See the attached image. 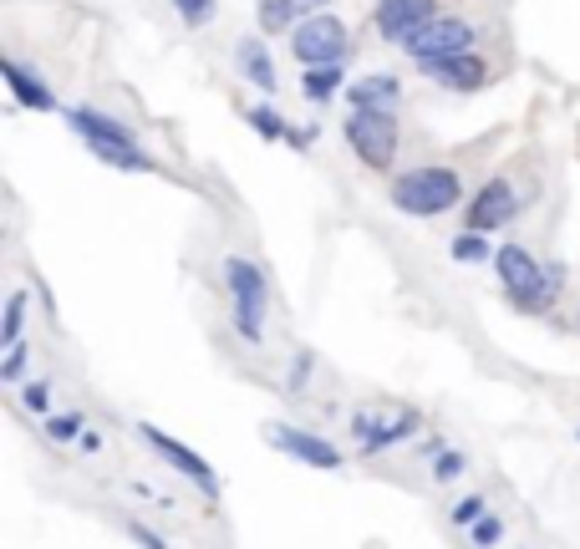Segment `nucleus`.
Instances as JSON below:
<instances>
[{"instance_id": "nucleus-1", "label": "nucleus", "mask_w": 580, "mask_h": 549, "mask_svg": "<svg viewBox=\"0 0 580 549\" xmlns=\"http://www.w3.org/2000/svg\"><path fill=\"white\" fill-rule=\"evenodd\" d=\"M494 270H499V285L509 290V300L530 315L555 311L560 300V285H566V265H540L524 244H505L494 250Z\"/></svg>"}, {"instance_id": "nucleus-2", "label": "nucleus", "mask_w": 580, "mask_h": 549, "mask_svg": "<svg viewBox=\"0 0 580 549\" xmlns=\"http://www.w3.org/2000/svg\"><path fill=\"white\" fill-rule=\"evenodd\" d=\"M387 199H392V208L407 214V219H433V214H448V208L463 199V174L453 164L407 168V174L392 179Z\"/></svg>"}, {"instance_id": "nucleus-3", "label": "nucleus", "mask_w": 580, "mask_h": 549, "mask_svg": "<svg viewBox=\"0 0 580 549\" xmlns=\"http://www.w3.org/2000/svg\"><path fill=\"white\" fill-rule=\"evenodd\" d=\"M72 128L107 168H122V174H153V168H158L149 153L138 148L133 128L118 118H107V112H97V107H72Z\"/></svg>"}, {"instance_id": "nucleus-4", "label": "nucleus", "mask_w": 580, "mask_h": 549, "mask_svg": "<svg viewBox=\"0 0 580 549\" xmlns=\"http://www.w3.org/2000/svg\"><path fill=\"white\" fill-rule=\"evenodd\" d=\"M224 285H229V306H235L239 342L260 346V342H265V311H270L265 270L255 265V260H245V254H229V260H224Z\"/></svg>"}, {"instance_id": "nucleus-5", "label": "nucleus", "mask_w": 580, "mask_h": 549, "mask_svg": "<svg viewBox=\"0 0 580 549\" xmlns=\"http://www.w3.org/2000/svg\"><path fill=\"white\" fill-rule=\"evenodd\" d=\"M346 143H352V153H357L372 174H392L398 148H402L398 112H382V107H352V118H346Z\"/></svg>"}, {"instance_id": "nucleus-6", "label": "nucleus", "mask_w": 580, "mask_h": 549, "mask_svg": "<svg viewBox=\"0 0 580 549\" xmlns=\"http://www.w3.org/2000/svg\"><path fill=\"white\" fill-rule=\"evenodd\" d=\"M474 41H478V26L469 15L438 11L433 21H423V26L402 41V51L423 67V61H443V57H459V51H474Z\"/></svg>"}, {"instance_id": "nucleus-7", "label": "nucleus", "mask_w": 580, "mask_h": 549, "mask_svg": "<svg viewBox=\"0 0 580 549\" xmlns=\"http://www.w3.org/2000/svg\"><path fill=\"white\" fill-rule=\"evenodd\" d=\"M346 51H352L346 21L331 11H311L291 31V57H296L300 67H336V61H346Z\"/></svg>"}, {"instance_id": "nucleus-8", "label": "nucleus", "mask_w": 580, "mask_h": 549, "mask_svg": "<svg viewBox=\"0 0 580 549\" xmlns=\"http://www.w3.org/2000/svg\"><path fill=\"white\" fill-rule=\"evenodd\" d=\"M138 438H143V443H149L153 453H158V458L174 468V474L189 478L193 489H204V499H220V478H214V468H209V463L199 458L193 447H184L174 432H164L158 422H138Z\"/></svg>"}, {"instance_id": "nucleus-9", "label": "nucleus", "mask_w": 580, "mask_h": 549, "mask_svg": "<svg viewBox=\"0 0 580 549\" xmlns=\"http://www.w3.org/2000/svg\"><path fill=\"white\" fill-rule=\"evenodd\" d=\"M520 189H514V179L509 174H494L484 189H478V199L469 204V214H463V229H478V235H494V229H505L514 214H520Z\"/></svg>"}, {"instance_id": "nucleus-10", "label": "nucleus", "mask_w": 580, "mask_h": 549, "mask_svg": "<svg viewBox=\"0 0 580 549\" xmlns=\"http://www.w3.org/2000/svg\"><path fill=\"white\" fill-rule=\"evenodd\" d=\"M423 428V417L407 407V413H367L362 407L357 417H352V432H357V453L362 458H377V453H387L392 443H402V438H413V432Z\"/></svg>"}, {"instance_id": "nucleus-11", "label": "nucleus", "mask_w": 580, "mask_h": 549, "mask_svg": "<svg viewBox=\"0 0 580 549\" xmlns=\"http://www.w3.org/2000/svg\"><path fill=\"white\" fill-rule=\"evenodd\" d=\"M265 443L270 447H281L285 458H296V463H306V468H327V474H336L342 468V453L327 443V438H316V432H306V428H291V422H265Z\"/></svg>"}, {"instance_id": "nucleus-12", "label": "nucleus", "mask_w": 580, "mask_h": 549, "mask_svg": "<svg viewBox=\"0 0 580 549\" xmlns=\"http://www.w3.org/2000/svg\"><path fill=\"white\" fill-rule=\"evenodd\" d=\"M443 11L438 0H377L372 5V31L382 36V41H407L423 21H433V15Z\"/></svg>"}, {"instance_id": "nucleus-13", "label": "nucleus", "mask_w": 580, "mask_h": 549, "mask_svg": "<svg viewBox=\"0 0 580 549\" xmlns=\"http://www.w3.org/2000/svg\"><path fill=\"white\" fill-rule=\"evenodd\" d=\"M417 72L428 76V82H438L443 92H478L484 76H489V67H484L478 51H459V57H443V61H423Z\"/></svg>"}, {"instance_id": "nucleus-14", "label": "nucleus", "mask_w": 580, "mask_h": 549, "mask_svg": "<svg viewBox=\"0 0 580 549\" xmlns=\"http://www.w3.org/2000/svg\"><path fill=\"white\" fill-rule=\"evenodd\" d=\"M0 72H5V82H11V92H15V103H21V107H36V112H51V107H57L51 87H46L42 76H31L15 57L0 61Z\"/></svg>"}, {"instance_id": "nucleus-15", "label": "nucleus", "mask_w": 580, "mask_h": 549, "mask_svg": "<svg viewBox=\"0 0 580 549\" xmlns=\"http://www.w3.org/2000/svg\"><path fill=\"white\" fill-rule=\"evenodd\" d=\"M235 67L245 82H255L260 92H275V61H270L265 41H255V36H245V41L235 46Z\"/></svg>"}, {"instance_id": "nucleus-16", "label": "nucleus", "mask_w": 580, "mask_h": 549, "mask_svg": "<svg viewBox=\"0 0 580 549\" xmlns=\"http://www.w3.org/2000/svg\"><path fill=\"white\" fill-rule=\"evenodd\" d=\"M352 107H382V112H392L402 97V82L392 72H372V76H362V82H352Z\"/></svg>"}, {"instance_id": "nucleus-17", "label": "nucleus", "mask_w": 580, "mask_h": 549, "mask_svg": "<svg viewBox=\"0 0 580 549\" xmlns=\"http://www.w3.org/2000/svg\"><path fill=\"white\" fill-rule=\"evenodd\" d=\"M300 87H306L311 103H331L336 87H342V61H336V67H306V82H300Z\"/></svg>"}, {"instance_id": "nucleus-18", "label": "nucleus", "mask_w": 580, "mask_h": 549, "mask_svg": "<svg viewBox=\"0 0 580 549\" xmlns=\"http://www.w3.org/2000/svg\"><path fill=\"white\" fill-rule=\"evenodd\" d=\"M296 0H260V31H270V36H285V26H296Z\"/></svg>"}, {"instance_id": "nucleus-19", "label": "nucleus", "mask_w": 580, "mask_h": 549, "mask_svg": "<svg viewBox=\"0 0 580 549\" xmlns=\"http://www.w3.org/2000/svg\"><path fill=\"white\" fill-rule=\"evenodd\" d=\"M21 326H26V290H11V300H5V315H0V346L26 342V336H21Z\"/></svg>"}, {"instance_id": "nucleus-20", "label": "nucleus", "mask_w": 580, "mask_h": 549, "mask_svg": "<svg viewBox=\"0 0 580 549\" xmlns=\"http://www.w3.org/2000/svg\"><path fill=\"white\" fill-rule=\"evenodd\" d=\"M42 428H46L51 443H76V438L87 432V417L82 413H51V417H42Z\"/></svg>"}, {"instance_id": "nucleus-21", "label": "nucleus", "mask_w": 580, "mask_h": 549, "mask_svg": "<svg viewBox=\"0 0 580 549\" xmlns=\"http://www.w3.org/2000/svg\"><path fill=\"white\" fill-rule=\"evenodd\" d=\"M453 260H459V265H478V260H489V235H478V229H463L459 239H453Z\"/></svg>"}, {"instance_id": "nucleus-22", "label": "nucleus", "mask_w": 580, "mask_h": 549, "mask_svg": "<svg viewBox=\"0 0 580 549\" xmlns=\"http://www.w3.org/2000/svg\"><path fill=\"white\" fill-rule=\"evenodd\" d=\"M245 122H250V128H260V138H270V143L291 138V128H285V118L275 112V107H245Z\"/></svg>"}, {"instance_id": "nucleus-23", "label": "nucleus", "mask_w": 580, "mask_h": 549, "mask_svg": "<svg viewBox=\"0 0 580 549\" xmlns=\"http://www.w3.org/2000/svg\"><path fill=\"white\" fill-rule=\"evenodd\" d=\"M311 371H316V351L311 346H300L296 361H291V377H285V397H300V392L311 386Z\"/></svg>"}, {"instance_id": "nucleus-24", "label": "nucleus", "mask_w": 580, "mask_h": 549, "mask_svg": "<svg viewBox=\"0 0 580 549\" xmlns=\"http://www.w3.org/2000/svg\"><path fill=\"white\" fill-rule=\"evenodd\" d=\"M499 539H505V520H499V514H484V520L469 524V545L474 549H494Z\"/></svg>"}, {"instance_id": "nucleus-25", "label": "nucleus", "mask_w": 580, "mask_h": 549, "mask_svg": "<svg viewBox=\"0 0 580 549\" xmlns=\"http://www.w3.org/2000/svg\"><path fill=\"white\" fill-rule=\"evenodd\" d=\"M174 11H179V21L189 31H199L214 21V0H174Z\"/></svg>"}, {"instance_id": "nucleus-26", "label": "nucleus", "mask_w": 580, "mask_h": 549, "mask_svg": "<svg viewBox=\"0 0 580 549\" xmlns=\"http://www.w3.org/2000/svg\"><path fill=\"white\" fill-rule=\"evenodd\" d=\"M26 361H31L26 342L5 346V357H0V382H21V377H26Z\"/></svg>"}, {"instance_id": "nucleus-27", "label": "nucleus", "mask_w": 580, "mask_h": 549, "mask_svg": "<svg viewBox=\"0 0 580 549\" xmlns=\"http://www.w3.org/2000/svg\"><path fill=\"white\" fill-rule=\"evenodd\" d=\"M21 402H26V413L51 417V382H26L21 386Z\"/></svg>"}, {"instance_id": "nucleus-28", "label": "nucleus", "mask_w": 580, "mask_h": 549, "mask_svg": "<svg viewBox=\"0 0 580 549\" xmlns=\"http://www.w3.org/2000/svg\"><path fill=\"white\" fill-rule=\"evenodd\" d=\"M463 468H469V458H463V453H453V447H443V453L433 458V478H438V484H453Z\"/></svg>"}, {"instance_id": "nucleus-29", "label": "nucleus", "mask_w": 580, "mask_h": 549, "mask_svg": "<svg viewBox=\"0 0 580 549\" xmlns=\"http://www.w3.org/2000/svg\"><path fill=\"white\" fill-rule=\"evenodd\" d=\"M489 514V499L484 493H463L459 504H453V524H474V520H484Z\"/></svg>"}, {"instance_id": "nucleus-30", "label": "nucleus", "mask_w": 580, "mask_h": 549, "mask_svg": "<svg viewBox=\"0 0 580 549\" xmlns=\"http://www.w3.org/2000/svg\"><path fill=\"white\" fill-rule=\"evenodd\" d=\"M122 535H128V539H138L143 549H168L164 539H158V535L149 529V524H138V520H122Z\"/></svg>"}, {"instance_id": "nucleus-31", "label": "nucleus", "mask_w": 580, "mask_h": 549, "mask_svg": "<svg viewBox=\"0 0 580 549\" xmlns=\"http://www.w3.org/2000/svg\"><path fill=\"white\" fill-rule=\"evenodd\" d=\"M76 443H82V453H103V438H97V432H82Z\"/></svg>"}, {"instance_id": "nucleus-32", "label": "nucleus", "mask_w": 580, "mask_h": 549, "mask_svg": "<svg viewBox=\"0 0 580 549\" xmlns=\"http://www.w3.org/2000/svg\"><path fill=\"white\" fill-rule=\"evenodd\" d=\"M296 5H300V11H327L331 0H296Z\"/></svg>"}, {"instance_id": "nucleus-33", "label": "nucleus", "mask_w": 580, "mask_h": 549, "mask_svg": "<svg viewBox=\"0 0 580 549\" xmlns=\"http://www.w3.org/2000/svg\"><path fill=\"white\" fill-rule=\"evenodd\" d=\"M576 438H580V428H576Z\"/></svg>"}]
</instances>
